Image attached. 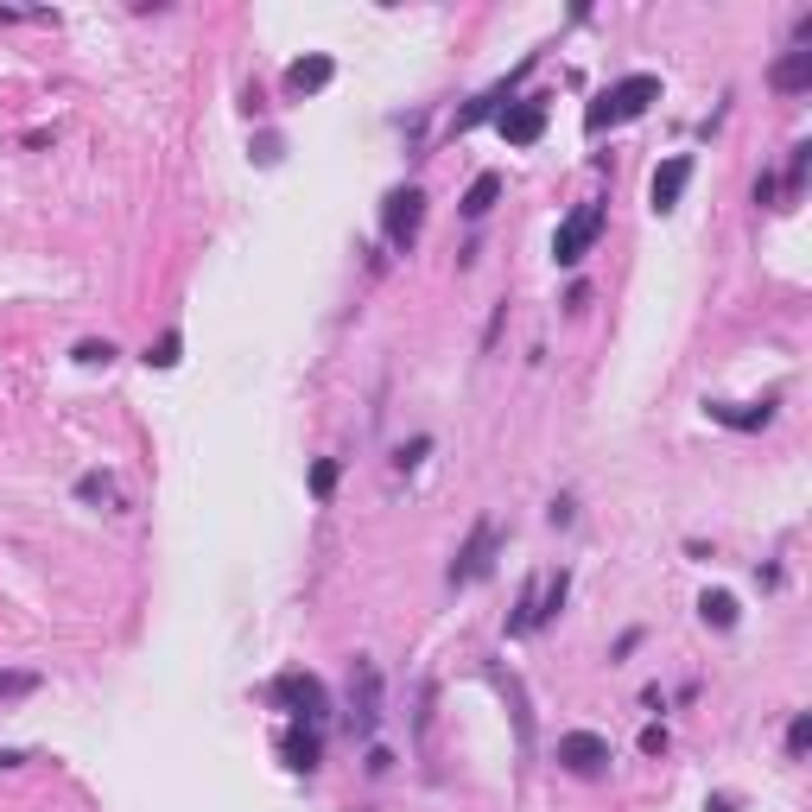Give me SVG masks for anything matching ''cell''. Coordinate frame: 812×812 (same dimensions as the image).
Returning <instances> with one entry per match:
<instances>
[{
    "label": "cell",
    "instance_id": "obj_2",
    "mask_svg": "<svg viewBox=\"0 0 812 812\" xmlns=\"http://www.w3.org/2000/svg\"><path fill=\"white\" fill-rule=\"evenodd\" d=\"M565 591H572V572H534L521 584V603L508 616V634H534L540 622H552L565 609Z\"/></svg>",
    "mask_w": 812,
    "mask_h": 812
},
{
    "label": "cell",
    "instance_id": "obj_11",
    "mask_svg": "<svg viewBox=\"0 0 812 812\" xmlns=\"http://www.w3.org/2000/svg\"><path fill=\"white\" fill-rule=\"evenodd\" d=\"M336 77V64L331 58H299L293 70H286V95H318L324 83Z\"/></svg>",
    "mask_w": 812,
    "mask_h": 812
},
{
    "label": "cell",
    "instance_id": "obj_23",
    "mask_svg": "<svg viewBox=\"0 0 812 812\" xmlns=\"http://www.w3.org/2000/svg\"><path fill=\"white\" fill-rule=\"evenodd\" d=\"M115 356V343H77V362H108Z\"/></svg>",
    "mask_w": 812,
    "mask_h": 812
},
{
    "label": "cell",
    "instance_id": "obj_26",
    "mask_svg": "<svg viewBox=\"0 0 812 812\" xmlns=\"http://www.w3.org/2000/svg\"><path fill=\"white\" fill-rule=\"evenodd\" d=\"M20 762H26L20 750H0V768H20Z\"/></svg>",
    "mask_w": 812,
    "mask_h": 812
},
{
    "label": "cell",
    "instance_id": "obj_13",
    "mask_svg": "<svg viewBox=\"0 0 812 812\" xmlns=\"http://www.w3.org/2000/svg\"><path fill=\"white\" fill-rule=\"evenodd\" d=\"M495 679H502V693H508L514 730H521V750H534V718H527V693H521V679H514V673H495Z\"/></svg>",
    "mask_w": 812,
    "mask_h": 812
},
{
    "label": "cell",
    "instance_id": "obj_1",
    "mask_svg": "<svg viewBox=\"0 0 812 812\" xmlns=\"http://www.w3.org/2000/svg\"><path fill=\"white\" fill-rule=\"evenodd\" d=\"M648 102H661V77H648V70H634L622 83H609V90L584 108V134H609V127H622V121L648 115Z\"/></svg>",
    "mask_w": 812,
    "mask_h": 812
},
{
    "label": "cell",
    "instance_id": "obj_12",
    "mask_svg": "<svg viewBox=\"0 0 812 812\" xmlns=\"http://www.w3.org/2000/svg\"><path fill=\"white\" fill-rule=\"evenodd\" d=\"M495 197H502V172H477V179H470V191H464V216H470V222H482V216L495 210Z\"/></svg>",
    "mask_w": 812,
    "mask_h": 812
},
{
    "label": "cell",
    "instance_id": "obj_16",
    "mask_svg": "<svg viewBox=\"0 0 812 812\" xmlns=\"http://www.w3.org/2000/svg\"><path fill=\"white\" fill-rule=\"evenodd\" d=\"M698 616H705L711 629H736V597H730V591H705Z\"/></svg>",
    "mask_w": 812,
    "mask_h": 812
},
{
    "label": "cell",
    "instance_id": "obj_14",
    "mask_svg": "<svg viewBox=\"0 0 812 812\" xmlns=\"http://www.w3.org/2000/svg\"><path fill=\"white\" fill-rule=\"evenodd\" d=\"M711 420L730 425V432H755V425L775 420V407H711Z\"/></svg>",
    "mask_w": 812,
    "mask_h": 812
},
{
    "label": "cell",
    "instance_id": "obj_8",
    "mask_svg": "<svg viewBox=\"0 0 812 812\" xmlns=\"http://www.w3.org/2000/svg\"><path fill=\"white\" fill-rule=\"evenodd\" d=\"M273 698H286V705H293L311 730L324 723V686H318L311 673H286V679H273Z\"/></svg>",
    "mask_w": 812,
    "mask_h": 812
},
{
    "label": "cell",
    "instance_id": "obj_20",
    "mask_svg": "<svg viewBox=\"0 0 812 812\" xmlns=\"http://www.w3.org/2000/svg\"><path fill=\"white\" fill-rule=\"evenodd\" d=\"M812 750V718L800 711V718L787 723V755H807Z\"/></svg>",
    "mask_w": 812,
    "mask_h": 812
},
{
    "label": "cell",
    "instance_id": "obj_3",
    "mask_svg": "<svg viewBox=\"0 0 812 812\" xmlns=\"http://www.w3.org/2000/svg\"><path fill=\"white\" fill-rule=\"evenodd\" d=\"M425 229V191L420 184H400V191H388V204H381V236H388V248H413Z\"/></svg>",
    "mask_w": 812,
    "mask_h": 812
},
{
    "label": "cell",
    "instance_id": "obj_6",
    "mask_svg": "<svg viewBox=\"0 0 812 812\" xmlns=\"http://www.w3.org/2000/svg\"><path fill=\"white\" fill-rule=\"evenodd\" d=\"M559 768H572V775H603V768H609V743H603L597 730H565V736H559Z\"/></svg>",
    "mask_w": 812,
    "mask_h": 812
},
{
    "label": "cell",
    "instance_id": "obj_5",
    "mask_svg": "<svg viewBox=\"0 0 812 812\" xmlns=\"http://www.w3.org/2000/svg\"><path fill=\"white\" fill-rule=\"evenodd\" d=\"M489 565H495V521L482 514L477 527H470V540L457 546V559H451V584H477V577H489Z\"/></svg>",
    "mask_w": 812,
    "mask_h": 812
},
{
    "label": "cell",
    "instance_id": "obj_24",
    "mask_svg": "<svg viewBox=\"0 0 812 812\" xmlns=\"http://www.w3.org/2000/svg\"><path fill=\"white\" fill-rule=\"evenodd\" d=\"M641 750H648V755L666 750V730H661V723H648V730H641Z\"/></svg>",
    "mask_w": 812,
    "mask_h": 812
},
{
    "label": "cell",
    "instance_id": "obj_7",
    "mask_svg": "<svg viewBox=\"0 0 812 812\" xmlns=\"http://www.w3.org/2000/svg\"><path fill=\"white\" fill-rule=\"evenodd\" d=\"M495 127H502V140H508V147H534V140L546 134V102H540V95L508 102V108L495 115Z\"/></svg>",
    "mask_w": 812,
    "mask_h": 812
},
{
    "label": "cell",
    "instance_id": "obj_18",
    "mask_svg": "<svg viewBox=\"0 0 812 812\" xmlns=\"http://www.w3.org/2000/svg\"><path fill=\"white\" fill-rule=\"evenodd\" d=\"M38 693V673H26V666H20V673H0V705H7V698H32Z\"/></svg>",
    "mask_w": 812,
    "mask_h": 812
},
{
    "label": "cell",
    "instance_id": "obj_22",
    "mask_svg": "<svg viewBox=\"0 0 812 812\" xmlns=\"http://www.w3.org/2000/svg\"><path fill=\"white\" fill-rule=\"evenodd\" d=\"M425 451H432V438H413V445H400V457H393V464H400V470H413Z\"/></svg>",
    "mask_w": 812,
    "mask_h": 812
},
{
    "label": "cell",
    "instance_id": "obj_4",
    "mask_svg": "<svg viewBox=\"0 0 812 812\" xmlns=\"http://www.w3.org/2000/svg\"><path fill=\"white\" fill-rule=\"evenodd\" d=\"M597 236H603V204H577V210L559 222V236H552V261H559V267H577Z\"/></svg>",
    "mask_w": 812,
    "mask_h": 812
},
{
    "label": "cell",
    "instance_id": "obj_15",
    "mask_svg": "<svg viewBox=\"0 0 812 812\" xmlns=\"http://www.w3.org/2000/svg\"><path fill=\"white\" fill-rule=\"evenodd\" d=\"M318 750H324V743H318V730H293V736H286V762H293L299 775H311V768H318Z\"/></svg>",
    "mask_w": 812,
    "mask_h": 812
},
{
    "label": "cell",
    "instance_id": "obj_25",
    "mask_svg": "<svg viewBox=\"0 0 812 812\" xmlns=\"http://www.w3.org/2000/svg\"><path fill=\"white\" fill-rule=\"evenodd\" d=\"M807 152H812V147H793V159H787V184L807 179Z\"/></svg>",
    "mask_w": 812,
    "mask_h": 812
},
{
    "label": "cell",
    "instance_id": "obj_21",
    "mask_svg": "<svg viewBox=\"0 0 812 812\" xmlns=\"http://www.w3.org/2000/svg\"><path fill=\"white\" fill-rule=\"evenodd\" d=\"M331 489H336V464L324 457V464H311V495H318V502H331Z\"/></svg>",
    "mask_w": 812,
    "mask_h": 812
},
{
    "label": "cell",
    "instance_id": "obj_19",
    "mask_svg": "<svg viewBox=\"0 0 812 812\" xmlns=\"http://www.w3.org/2000/svg\"><path fill=\"white\" fill-rule=\"evenodd\" d=\"M77 495H83V502H115V477L90 470V477H77Z\"/></svg>",
    "mask_w": 812,
    "mask_h": 812
},
{
    "label": "cell",
    "instance_id": "obj_9",
    "mask_svg": "<svg viewBox=\"0 0 812 812\" xmlns=\"http://www.w3.org/2000/svg\"><path fill=\"white\" fill-rule=\"evenodd\" d=\"M686 184H693V159L679 152V159H666V165H654V184H648V204L654 210H679V197H686Z\"/></svg>",
    "mask_w": 812,
    "mask_h": 812
},
{
    "label": "cell",
    "instance_id": "obj_17",
    "mask_svg": "<svg viewBox=\"0 0 812 812\" xmlns=\"http://www.w3.org/2000/svg\"><path fill=\"white\" fill-rule=\"evenodd\" d=\"M179 350H184V336L165 331V336H159V343L147 350V368H179Z\"/></svg>",
    "mask_w": 812,
    "mask_h": 812
},
{
    "label": "cell",
    "instance_id": "obj_10",
    "mask_svg": "<svg viewBox=\"0 0 812 812\" xmlns=\"http://www.w3.org/2000/svg\"><path fill=\"white\" fill-rule=\"evenodd\" d=\"M768 83H775L781 95H807L812 90V52H807V45H793V52L768 70Z\"/></svg>",
    "mask_w": 812,
    "mask_h": 812
}]
</instances>
